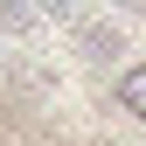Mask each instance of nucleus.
Here are the masks:
<instances>
[{
	"label": "nucleus",
	"instance_id": "f257e3e1",
	"mask_svg": "<svg viewBox=\"0 0 146 146\" xmlns=\"http://www.w3.org/2000/svg\"><path fill=\"white\" fill-rule=\"evenodd\" d=\"M118 111H132V118H146V63H132L118 77Z\"/></svg>",
	"mask_w": 146,
	"mask_h": 146
},
{
	"label": "nucleus",
	"instance_id": "f03ea898",
	"mask_svg": "<svg viewBox=\"0 0 146 146\" xmlns=\"http://www.w3.org/2000/svg\"><path fill=\"white\" fill-rule=\"evenodd\" d=\"M35 14H49L56 28H84V0H35Z\"/></svg>",
	"mask_w": 146,
	"mask_h": 146
},
{
	"label": "nucleus",
	"instance_id": "7ed1b4c3",
	"mask_svg": "<svg viewBox=\"0 0 146 146\" xmlns=\"http://www.w3.org/2000/svg\"><path fill=\"white\" fill-rule=\"evenodd\" d=\"M0 28L28 35V28H35V7H21V0H0Z\"/></svg>",
	"mask_w": 146,
	"mask_h": 146
},
{
	"label": "nucleus",
	"instance_id": "20e7f679",
	"mask_svg": "<svg viewBox=\"0 0 146 146\" xmlns=\"http://www.w3.org/2000/svg\"><path fill=\"white\" fill-rule=\"evenodd\" d=\"M111 7H125V14H146V0H111Z\"/></svg>",
	"mask_w": 146,
	"mask_h": 146
}]
</instances>
